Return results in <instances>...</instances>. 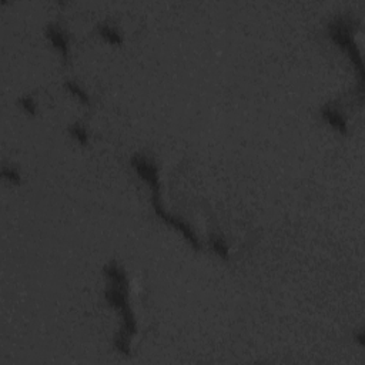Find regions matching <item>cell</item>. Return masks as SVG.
<instances>
[{"mask_svg": "<svg viewBox=\"0 0 365 365\" xmlns=\"http://www.w3.org/2000/svg\"><path fill=\"white\" fill-rule=\"evenodd\" d=\"M46 36L49 38V40L53 43L56 49H59L61 54L64 56V59L68 56V43H67V36H66V31L61 29L59 24H54L50 23L47 24L46 27Z\"/></svg>", "mask_w": 365, "mask_h": 365, "instance_id": "4", "label": "cell"}, {"mask_svg": "<svg viewBox=\"0 0 365 365\" xmlns=\"http://www.w3.org/2000/svg\"><path fill=\"white\" fill-rule=\"evenodd\" d=\"M321 116L325 122L337 129L340 133H347V120L344 114L334 106V104H325L321 108Z\"/></svg>", "mask_w": 365, "mask_h": 365, "instance_id": "5", "label": "cell"}, {"mask_svg": "<svg viewBox=\"0 0 365 365\" xmlns=\"http://www.w3.org/2000/svg\"><path fill=\"white\" fill-rule=\"evenodd\" d=\"M99 33L101 34V38H104L110 43H114V45H120L123 42L122 33L117 30L116 27L110 26V24H106V23H100Z\"/></svg>", "mask_w": 365, "mask_h": 365, "instance_id": "6", "label": "cell"}, {"mask_svg": "<svg viewBox=\"0 0 365 365\" xmlns=\"http://www.w3.org/2000/svg\"><path fill=\"white\" fill-rule=\"evenodd\" d=\"M357 340H358V342L361 344V345L364 344V333H362V331H359V333H358Z\"/></svg>", "mask_w": 365, "mask_h": 365, "instance_id": "12", "label": "cell"}, {"mask_svg": "<svg viewBox=\"0 0 365 365\" xmlns=\"http://www.w3.org/2000/svg\"><path fill=\"white\" fill-rule=\"evenodd\" d=\"M104 274L110 280V285L106 289V300L122 315V328L114 338V347L123 355H129L130 338L136 333V318L127 298V277L122 267L114 261L104 267Z\"/></svg>", "mask_w": 365, "mask_h": 365, "instance_id": "1", "label": "cell"}, {"mask_svg": "<svg viewBox=\"0 0 365 365\" xmlns=\"http://www.w3.org/2000/svg\"><path fill=\"white\" fill-rule=\"evenodd\" d=\"M330 30V38L334 40L337 45L345 50L350 59L357 67L358 75H359V94H362V82H364V64H362V57L358 50L357 45L354 39L351 38V24L347 22L345 17H338L337 20L330 23L328 26Z\"/></svg>", "mask_w": 365, "mask_h": 365, "instance_id": "3", "label": "cell"}, {"mask_svg": "<svg viewBox=\"0 0 365 365\" xmlns=\"http://www.w3.org/2000/svg\"><path fill=\"white\" fill-rule=\"evenodd\" d=\"M19 104L23 107L24 112H27L29 114L38 113V103L31 96H23V97H20L19 99Z\"/></svg>", "mask_w": 365, "mask_h": 365, "instance_id": "11", "label": "cell"}, {"mask_svg": "<svg viewBox=\"0 0 365 365\" xmlns=\"http://www.w3.org/2000/svg\"><path fill=\"white\" fill-rule=\"evenodd\" d=\"M64 86H66V89H67V90L70 91L71 94H75V96H76L77 99L80 100L82 103H84V104H87V103H89L90 97H89L87 91L84 90L80 84H77L76 82H73V80H66Z\"/></svg>", "mask_w": 365, "mask_h": 365, "instance_id": "7", "label": "cell"}, {"mask_svg": "<svg viewBox=\"0 0 365 365\" xmlns=\"http://www.w3.org/2000/svg\"><path fill=\"white\" fill-rule=\"evenodd\" d=\"M2 175L12 182H20L22 181V175L20 171L15 167V166H3L2 168Z\"/></svg>", "mask_w": 365, "mask_h": 365, "instance_id": "10", "label": "cell"}, {"mask_svg": "<svg viewBox=\"0 0 365 365\" xmlns=\"http://www.w3.org/2000/svg\"><path fill=\"white\" fill-rule=\"evenodd\" d=\"M131 166L134 167L137 174L140 175L141 178H144L145 181L150 184L153 191V208H154L156 214L159 215L161 220H164L167 224H170L171 227L177 228L180 233H182V236L190 241L193 247L200 248V240H198V237L196 236V233H194V230L191 228L190 224H187L186 221L181 220V218L177 217V215L167 213V211L164 210L163 204H161V201H160L159 168L156 166V163H154L152 159H149L147 156L136 154V156L131 157Z\"/></svg>", "mask_w": 365, "mask_h": 365, "instance_id": "2", "label": "cell"}, {"mask_svg": "<svg viewBox=\"0 0 365 365\" xmlns=\"http://www.w3.org/2000/svg\"><path fill=\"white\" fill-rule=\"evenodd\" d=\"M68 131H70V134L75 137L80 144H87V141H89V134H87V130L84 129L82 124H79V123L71 124L70 129H68Z\"/></svg>", "mask_w": 365, "mask_h": 365, "instance_id": "9", "label": "cell"}, {"mask_svg": "<svg viewBox=\"0 0 365 365\" xmlns=\"http://www.w3.org/2000/svg\"><path fill=\"white\" fill-rule=\"evenodd\" d=\"M210 244H211V247H213L217 254H220L223 259H227L228 247L227 244H226V240L223 237L217 236V234H211L210 236Z\"/></svg>", "mask_w": 365, "mask_h": 365, "instance_id": "8", "label": "cell"}]
</instances>
